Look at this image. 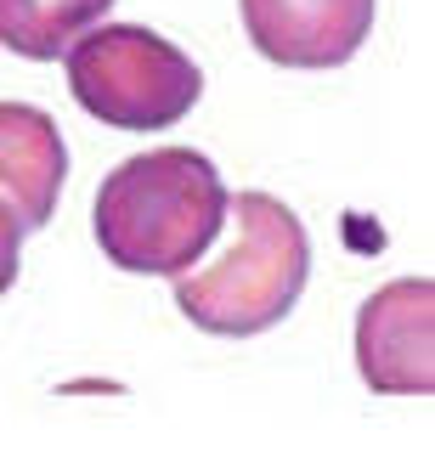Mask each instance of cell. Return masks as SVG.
Wrapping results in <instances>:
<instances>
[{"mask_svg": "<svg viewBox=\"0 0 435 463\" xmlns=\"http://www.w3.org/2000/svg\"><path fill=\"white\" fill-rule=\"evenodd\" d=\"M238 12L278 68H339L374 29V0H238Z\"/></svg>", "mask_w": 435, "mask_h": 463, "instance_id": "5b68a950", "label": "cell"}, {"mask_svg": "<svg viewBox=\"0 0 435 463\" xmlns=\"http://www.w3.org/2000/svg\"><path fill=\"white\" fill-rule=\"evenodd\" d=\"M108 12L113 0H0V45L29 62H57Z\"/></svg>", "mask_w": 435, "mask_h": 463, "instance_id": "52a82bcc", "label": "cell"}, {"mask_svg": "<svg viewBox=\"0 0 435 463\" xmlns=\"http://www.w3.org/2000/svg\"><path fill=\"white\" fill-rule=\"evenodd\" d=\"M62 57L74 102L113 130H165L203 97L198 62L142 23H97Z\"/></svg>", "mask_w": 435, "mask_h": 463, "instance_id": "3957f363", "label": "cell"}, {"mask_svg": "<svg viewBox=\"0 0 435 463\" xmlns=\"http://www.w3.org/2000/svg\"><path fill=\"white\" fill-rule=\"evenodd\" d=\"M23 238H29V226L17 221V210L6 198H0V294L17 283V260H23Z\"/></svg>", "mask_w": 435, "mask_h": 463, "instance_id": "ba28073f", "label": "cell"}, {"mask_svg": "<svg viewBox=\"0 0 435 463\" xmlns=\"http://www.w3.org/2000/svg\"><path fill=\"white\" fill-rule=\"evenodd\" d=\"M232 243L215 266L175 277V306L203 334L249 339L300 306L311 277V238L300 215L271 193H226Z\"/></svg>", "mask_w": 435, "mask_h": 463, "instance_id": "7a4b0ae2", "label": "cell"}, {"mask_svg": "<svg viewBox=\"0 0 435 463\" xmlns=\"http://www.w3.org/2000/svg\"><path fill=\"white\" fill-rule=\"evenodd\" d=\"M226 221L221 170L198 147H153L108 170L97 187V226L102 254L136 277H181L193 271Z\"/></svg>", "mask_w": 435, "mask_h": 463, "instance_id": "6da1fadb", "label": "cell"}, {"mask_svg": "<svg viewBox=\"0 0 435 463\" xmlns=\"http://www.w3.org/2000/svg\"><path fill=\"white\" fill-rule=\"evenodd\" d=\"M68 181V147L52 113L29 102H0V198L17 210V221L40 232L57 215Z\"/></svg>", "mask_w": 435, "mask_h": 463, "instance_id": "8992f818", "label": "cell"}, {"mask_svg": "<svg viewBox=\"0 0 435 463\" xmlns=\"http://www.w3.org/2000/svg\"><path fill=\"white\" fill-rule=\"evenodd\" d=\"M356 367L362 384L384 396H430L435 390V283L402 277L362 299L356 311Z\"/></svg>", "mask_w": 435, "mask_h": 463, "instance_id": "277c9868", "label": "cell"}]
</instances>
